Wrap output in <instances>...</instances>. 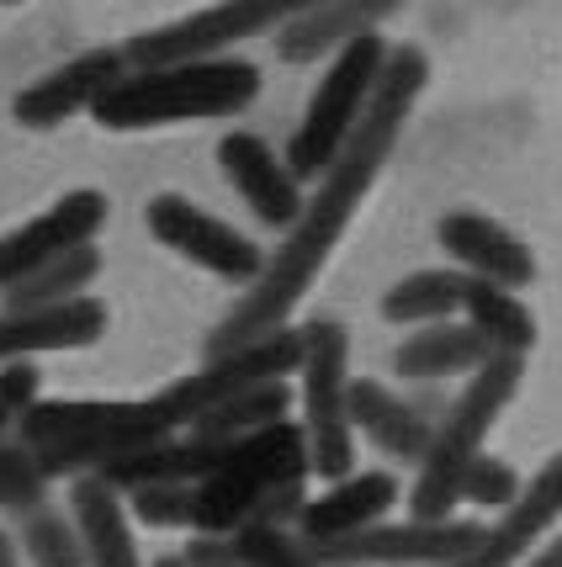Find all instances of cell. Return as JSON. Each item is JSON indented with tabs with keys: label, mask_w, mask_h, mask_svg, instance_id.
Masks as SVG:
<instances>
[{
	"label": "cell",
	"mask_w": 562,
	"mask_h": 567,
	"mask_svg": "<svg viewBox=\"0 0 562 567\" xmlns=\"http://www.w3.org/2000/svg\"><path fill=\"white\" fill-rule=\"evenodd\" d=\"M520 377H525V355H504V350H493L483 367L467 371L462 398L446 409V420L430 424V445L419 456V483L409 494L415 519H451V509L462 504L457 488H462L467 462L483 451L489 430L510 409V398L520 393Z\"/></svg>",
	"instance_id": "277c9868"
},
{
	"label": "cell",
	"mask_w": 562,
	"mask_h": 567,
	"mask_svg": "<svg viewBox=\"0 0 562 567\" xmlns=\"http://www.w3.org/2000/svg\"><path fill=\"white\" fill-rule=\"evenodd\" d=\"M297 361H303V334L282 323V329H266V334L223 350V355H207L202 371L181 377V382H171V388L160 393V409L171 414L175 430H186L196 414H207L223 398L245 393L255 382H270V377H293Z\"/></svg>",
	"instance_id": "9c48e42d"
},
{
	"label": "cell",
	"mask_w": 562,
	"mask_h": 567,
	"mask_svg": "<svg viewBox=\"0 0 562 567\" xmlns=\"http://www.w3.org/2000/svg\"><path fill=\"white\" fill-rule=\"evenodd\" d=\"M430 85V59L415 43H388V59H382V74L371 85L361 117L350 127V138L340 144V154L324 165L318 175V192L303 197L297 218L282 228L287 239L276 245V255H266L260 276L245 287V297L218 319V329L207 334V355H223V350L245 346L266 329H282L293 319V308L303 302V292L314 287V276L324 271V260L335 255V245L345 239V228L356 218V207L367 202L371 181L382 175L388 154L403 138V123L415 112V101L425 96Z\"/></svg>",
	"instance_id": "6da1fadb"
},
{
	"label": "cell",
	"mask_w": 562,
	"mask_h": 567,
	"mask_svg": "<svg viewBox=\"0 0 562 567\" xmlns=\"http://www.w3.org/2000/svg\"><path fill=\"white\" fill-rule=\"evenodd\" d=\"M0 567H22L17 563V542H11V536H0Z\"/></svg>",
	"instance_id": "e575fe53"
},
{
	"label": "cell",
	"mask_w": 562,
	"mask_h": 567,
	"mask_svg": "<svg viewBox=\"0 0 562 567\" xmlns=\"http://www.w3.org/2000/svg\"><path fill=\"white\" fill-rule=\"evenodd\" d=\"M106 334V302L101 297H64L49 308H6L0 313V361H22L43 350H85Z\"/></svg>",
	"instance_id": "e0dca14e"
},
{
	"label": "cell",
	"mask_w": 562,
	"mask_h": 567,
	"mask_svg": "<svg viewBox=\"0 0 562 567\" xmlns=\"http://www.w3.org/2000/svg\"><path fill=\"white\" fill-rule=\"evenodd\" d=\"M558 519H562V451L531 477V488H520V494L504 504V519H499L493 530H483L457 563H440V567H514V563H525L531 546H537Z\"/></svg>",
	"instance_id": "4fadbf2b"
},
{
	"label": "cell",
	"mask_w": 562,
	"mask_h": 567,
	"mask_svg": "<svg viewBox=\"0 0 562 567\" xmlns=\"http://www.w3.org/2000/svg\"><path fill=\"white\" fill-rule=\"evenodd\" d=\"M101 276V249L96 245H74L64 255H53L43 266H32L27 276H17L6 292V308H49V302H64V297H80L91 281Z\"/></svg>",
	"instance_id": "d4e9b609"
},
{
	"label": "cell",
	"mask_w": 562,
	"mask_h": 567,
	"mask_svg": "<svg viewBox=\"0 0 562 567\" xmlns=\"http://www.w3.org/2000/svg\"><path fill=\"white\" fill-rule=\"evenodd\" d=\"M297 477H308L303 424L293 420L266 424V430H255L245 441H234V451L192 488V525L186 530L228 536L260 509V498L276 494L282 483H297Z\"/></svg>",
	"instance_id": "5b68a950"
},
{
	"label": "cell",
	"mask_w": 562,
	"mask_h": 567,
	"mask_svg": "<svg viewBox=\"0 0 562 567\" xmlns=\"http://www.w3.org/2000/svg\"><path fill=\"white\" fill-rule=\"evenodd\" d=\"M70 515L85 546V567H144L139 563V546H133V525H127L123 494L112 483L91 477H74L70 488Z\"/></svg>",
	"instance_id": "ffe728a7"
},
{
	"label": "cell",
	"mask_w": 562,
	"mask_h": 567,
	"mask_svg": "<svg viewBox=\"0 0 562 567\" xmlns=\"http://www.w3.org/2000/svg\"><path fill=\"white\" fill-rule=\"evenodd\" d=\"M462 292H467V271H415L403 281H392L382 297V319L388 323H436L462 313Z\"/></svg>",
	"instance_id": "484cf974"
},
{
	"label": "cell",
	"mask_w": 562,
	"mask_h": 567,
	"mask_svg": "<svg viewBox=\"0 0 562 567\" xmlns=\"http://www.w3.org/2000/svg\"><path fill=\"white\" fill-rule=\"evenodd\" d=\"M483 536L472 519H409V525H361L335 542H303L318 567H440L457 563Z\"/></svg>",
	"instance_id": "30bf717a"
},
{
	"label": "cell",
	"mask_w": 562,
	"mask_h": 567,
	"mask_svg": "<svg viewBox=\"0 0 562 567\" xmlns=\"http://www.w3.org/2000/svg\"><path fill=\"white\" fill-rule=\"evenodd\" d=\"M398 504V477L392 472H345L335 477V488L318 498H303L297 509V542H335L350 536L361 525L388 519V509Z\"/></svg>",
	"instance_id": "d6986e66"
},
{
	"label": "cell",
	"mask_w": 562,
	"mask_h": 567,
	"mask_svg": "<svg viewBox=\"0 0 562 567\" xmlns=\"http://www.w3.org/2000/svg\"><path fill=\"white\" fill-rule=\"evenodd\" d=\"M144 223L165 249H175L181 260H192V266L223 276V281H234V287H249L260 276V266H266V249L255 245V239H245L239 228H228L223 218L202 213L196 202L175 197V192L149 202Z\"/></svg>",
	"instance_id": "8fae6325"
},
{
	"label": "cell",
	"mask_w": 562,
	"mask_h": 567,
	"mask_svg": "<svg viewBox=\"0 0 562 567\" xmlns=\"http://www.w3.org/2000/svg\"><path fill=\"white\" fill-rule=\"evenodd\" d=\"M228 536L239 546L245 567H318L308 557V546L297 542V536H287V525H239Z\"/></svg>",
	"instance_id": "f1b7e54d"
},
{
	"label": "cell",
	"mask_w": 562,
	"mask_h": 567,
	"mask_svg": "<svg viewBox=\"0 0 562 567\" xmlns=\"http://www.w3.org/2000/svg\"><path fill=\"white\" fill-rule=\"evenodd\" d=\"M43 398V371L32 361H0V430H17L27 409Z\"/></svg>",
	"instance_id": "1f68e13d"
},
{
	"label": "cell",
	"mask_w": 562,
	"mask_h": 567,
	"mask_svg": "<svg viewBox=\"0 0 562 567\" xmlns=\"http://www.w3.org/2000/svg\"><path fill=\"white\" fill-rule=\"evenodd\" d=\"M308 6H318V0H218V6H202L192 17H181V22L139 32L123 53L133 70L139 64H175V59H207V53H228L245 38L276 32Z\"/></svg>",
	"instance_id": "ba28073f"
},
{
	"label": "cell",
	"mask_w": 562,
	"mask_h": 567,
	"mask_svg": "<svg viewBox=\"0 0 562 567\" xmlns=\"http://www.w3.org/2000/svg\"><path fill=\"white\" fill-rule=\"evenodd\" d=\"M303 334V445L308 477L335 483L356 462V424H350V334L335 319H314Z\"/></svg>",
	"instance_id": "8992f818"
},
{
	"label": "cell",
	"mask_w": 562,
	"mask_h": 567,
	"mask_svg": "<svg viewBox=\"0 0 562 567\" xmlns=\"http://www.w3.org/2000/svg\"><path fill=\"white\" fill-rule=\"evenodd\" d=\"M0 6H22V0H0Z\"/></svg>",
	"instance_id": "8d00e7d4"
},
{
	"label": "cell",
	"mask_w": 562,
	"mask_h": 567,
	"mask_svg": "<svg viewBox=\"0 0 562 567\" xmlns=\"http://www.w3.org/2000/svg\"><path fill=\"white\" fill-rule=\"evenodd\" d=\"M22 445L32 451V462L43 477H80V472H96L101 462L139 451L149 441H165L175 435L171 414L160 409V398L144 403H101V398H53V403H32L22 420Z\"/></svg>",
	"instance_id": "3957f363"
},
{
	"label": "cell",
	"mask_w": 562,
	"mask_h": 567,
	"mask_svg": "<svg viewBox=\"0 0 562 567\" xmlns=\"http://www.w3.org/2000/svg\"><path fill=\"white\" fill-rule=\"evenodd\" d=\"M192 488L196 483H139L127 488V515L149 530H186L192 525Z\"/></svg>",
	"instance_id": "83f0119b"
},
{
	"label": "cell",
	"mask_w": 562,
	"mask_h": 567,
	"mask_svg": "<svg viewBox=\"0 0 562 567\" xmlns=\"http://www.w3.org/2000/svg\"><path fill=\"white\" fill-rule=\"evenodd\" d=\"M22 551L32 557V567H85V546L74 530V515L32 504L22 509Z\"/></svg>",
	"instance_id": "4316f807"
},
{
	"label": "cell",
	"mask_w": 562,
	"mask_h": 567,
	"mask_svg": "<svg viewBox=\"0 0 562 567\" xmlns=\"http://www.w3.org/2000/svg\"><path fill=\"white\" fill-rule=\"evenodd\" d=\"M154 567H186V563H181V557H160V563H154Z\"/></svg>",
	"instance_id": "d590c367"
},
{
	"label": "cell",
	"mask_w": 562,
	"mask_h": 567,
	"mask_svg": "<svg viewBox=\"0 0 562 567\" xmlns=\"http://www.w3.org/2000/svg\"><path fill=\"white\" fill-rule=\"evenodd\" d=\"M440 249L457 260V271L483 276V281H499V287H531L537 281V260H531V245H520L504 223H493L489 213H446L436 223Z\"/></svg>",
	"instance_id": "2e32d148"
},
{
	"label": "cell",
	"mask_w": 562,
	"mask_h": 567,
	"mask_svg": "<svg viewBox=\"0 0 562 567\" xmlns=\"http://www.w3.org/2000/svg\"><path fill=\"white\" fill-rule=\"evenodd\" d=\"M350 424H356L377 451L403 456V462H419L425 445H430L425 414H419L415 403H403L392 388L371 382V377H350Z\"/></svg>",
	"instance_id": "44dd1931"
},
{
	"label": "cell",
	"mask_w": 562,
	"mask_h": 567,
	"mask_svg": "<svg viewBox=\"0 0 562 567\" xmlns=\"http://www.w3.org/2000/svg\"><path fill=\"white\" fill-rule=\"evenodd\" d=\"M106 197L96 186H80V192H64L49 213H38L32 223L0 234V287H11L17 276H27L32 266H43L53 255H64L74 245H96V234L106 228Z\"/></svg>",
	"instance_id": "7c38bea8"
},
{
	"label": "cell",
	"mask_w": 562,
	"mask_h": 567,
	"mask_svg": "<svg viewBox=\"0 0 562 567\" xmlns=\"http://www.w3.org/2000/svg\"><path fill=\"white\" fill-rule=\"evenodd\" d=\"M218 165L228 175V186L249 202V213L266 228H287L303 207V181L287 171V159L255 138V133H223L218 138Z\"/></svg>",
	"instance_id": "9a60e30c"
},
{
	"label": "cell",
	"mask_w": 562,
	"mask_h": 567,
	"mask_svg": "<svg viewBox=\"0 0 562 567\" xmlns=\"http://www.w3.org/2000/svg\"><path fill=\"white\" fill-rule=\"evenodd\" d=\"M462 313L467 323L489 340V350H504V355H525L537 346V319L531 308L499 287V281H483V276H467V292H462Z\"/></svg>",
	"instance_id": "603a6c76"
},
{
	"label": "cell",
	"mask_w": 562,
	"mask_h": 567,
	"mask_svg": "<svg viewBox=\"0 0 562 567\" xmlns=\"http://www.w3.org/2000/svg\"><path fill=\"white\" fill-rule=\"evenodd\" d=\"M49 494V477L38 472L32 451L22 441H0V504L6 509H32Z\"/></svg>",
	"instance_id": "f546056e"
},
{
	"label": "cell",
	"mask_w": 562,
	"mask_h": 567,
	"mask_svg": "<svg viewBox=\"0 0 562 567\" xmlns=\"http://www.w3.org/2000/svg\"><path fill=\"white\" fill-rule=\"evenodd\" d=\"M489 355H493L489 340L472 323L436 319V323H419L415 334L392 350V367L403 377H415V382H440V377H467L472 367H483Z\"/></svg>",
	"instance_id": "7402d4cb"
},
{
	"label": "cell",
	"mask_w": 562,
	"mask_h": 567,
	"mask_svg": "<svg viewBox=\"0 0 562 567\" xmlns=\"http://www.w3.org/2000/svg\"><path fill=\"white\" fill-rule=\"evenodd\" d=\"M525 567H562V536L558 542H546L537 557H525Z\"/></svg>",
	"instance_id": "836d02e7"
},
{
	"label": "cell",
	"mask_w": 562,
	"mask_h": 567,
	"mask_svg": "<svg viewBox=\"0 0 562 567\" xmlns=\"http://www.w3.org/2000/svg\"><path fill=\"white\" fill-rule=\"evenodd\" d=\"M382 59H388V38L382 32H361L345 49L329 53V70L318 74L308 112H303L293 144L282 154L297 181H318L324 165L340 154V144L350 138V127H356L361 106H367L371 85H377V74H382Z\"/></svg>",
	"instance_id": "52a82bcc"
},
{
	"label": "cell",
	"mask_w": 562,
	"mask_h": 567,
	"mask_svg": "<svg viewBox=\"0 0 562 567\" xmlns=\"http://www.w3.org/2000/svg\"><path fill=\"white\" fill-rule=\"evenodd\" d=\"M403 0H318L308 11H297L293 22L276 27V59L287 64H318L350 38L377 32Z\"/></svg>",
	"instance_id": "ac0fdd59"
},
{
	"label": "cell",
	"mask_w": 562,
	"mask_h": 567,
	"mask_svg": "<svg viewBox=\"0 0 562 567\" xmlns=\"http://www.w3.org/2000/svg\"><path fill=\"white\" fill-rule=\"evenodd\" d=\"M514 494H520V472H514L510 462H499V456H483V451L467 462L462 488H457V498L483 504V509H504Z\"/></svg>",
	"instance_id": "4dcf8cb0"
},
{
	"label": "cell",
	"mask_w": 562,
	"mask_h": 567,
	"mask_svg": "<svg viewBox=\"0 0 562 567\" xmlns=\"http://www.w3.org/2000/svg\"><path fill=\"white\" fill-rule=\"evenodd\" d=\"M255 96H260V70L249 59L207 53V59H175V64L123 70L91 101V117L101 127H112V133H139V127L234 117Z\"/></svg>",
	"instance_id": "7a4b0ae2"
},
{
	"label": "cell",
	"mask_w": 562,
	"mask_h": 567,
	"mask_svg": "<svg viewBox=\"0 0 562 567\" xmlns=\"http://www.w3.org/2000/svg\"><path fill=\"white\" fill-rule=\"evenodd\" d=\"M186 567H245V557H239V546H234V536H213V530H196V542L186 546V557H181Z\"/></svg>",
	"instance_id": "d6a6232c"
},
{
	"label": "cell",
	"mask_w": 562,
	"mask_h": 567,
	"mask_svg": "<svg viewBox=\"0 0 562 567\" xmlns=\"http://www.w3.org/2000/svg\"><path fill=\"white\" fill-rule=\"evenodd\" d=\"M287 409H293L287 377H270V382H255V388H245V393L213 403V409L196 414L186 430H196V435H218V441H245V435H255V430L287 420Z\"/></svg>",
	"instance_id": "cb8c5ba5"
},
{
	"label": "cell",
	"mask_w": 562,
	"mask_h": 567,
	"mask_svg": "<svg viewBox=\"0 0 562 567\" xmlns=\"http://www.w3.org/2000/svg\"><path fill=\"white\" fill-rule=\"evenodd\" d=\"M127 70V53L123 49H91V53H74L70 64L49 70L43 80H32L27 91H17L11 112L22 127H59L70 123L74 112H91V101Z\"/></svg>",
	"instance_id": "5bb4252c"
}]
</instances>
